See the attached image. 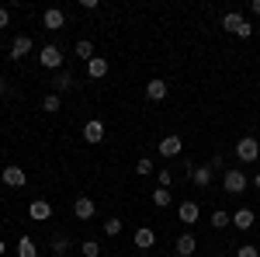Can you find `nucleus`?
I'll return each instance as SVG.
<instances>
[{
  "label": "nucleus",
  "mask_w": 260,
  "mask_h": 257,
  "mask_svg": "<svg viewBox=\"0 0 260 257\" xmlns=\"http://www.w3.org/2000/svg\"><path fill=\"white\" fill-rule=\"evenodd\" d=\"M257 157H260V142L253 136H243L240 142H236V160H240V163H253Z\"/></svg>",
  "instance_id": "1"
},
{
  "label": "nucleus",
  "mask_w": 260,
  "mask_h": 257,
  "mask_svg": "<svg viewBox=\"0 0 260 257\" xmlns=\"http://www.w3.org/2000/svg\"><path fill=\"white\" fill-rule=\"evenodd\" d=\"M222 188H225L229 195H243V191H246V174H243L240 167H229L225 178H222Z\"/></svg>",
  "instance_id": "2"
},
{
  "label": "nucleus",
  "mask_w": 260,
  "mask_h": 257,
  "mask_svg": "<svg viewBox=\"0 0 260 257\" xmlns=\"http://www.w3.org/2000/svg\"><path fill=\"white\" fill-rule=\"evenodd\" d=\"M39 63L45 70H59L62 66V49L59 45H42L39 49Z\"/></svg>",
  "instance_id": "3"
},
{
  "label": "nucleus",
  "mask_w": 260,
  "mask_h": 257,
  "mask_svg": "<svg viewBox=\"0 0 260 257\" xmlns=\"http://www.w3.org/2000/svg\"><path fill=\"white\" fill-rule=\"evenodd\" d=\"M0 181H4L7 188H24V184H28V174H24V167H4V170H0Z\"/></svg>",
  "instance_id": "4"
},
{
  "label": "nucleus",
  "mask_w": 260,
  "mask_h": 257,
  "mask_svg": "<svg viewBox=\"0 0 260 257\" xmlns=\"http://www.w3.org/2000/svg\"><path fill=\"white\" fill-rule=\"evenodd\" d=\"M94 212H98V205H94V198L80 195L77 202H73V216L80 219V222H87V219H94Z\"/></svg>",
  "instance_id": "5"
},
{
  "label": "nucleus",
  "mask_w": 260,
  "mask_h": 257,
  "mask_svg": "<svg viewBox=\"0 0 260 257\" xmlns=\"http://www.w3.org/2000/svg\"><path fill=\"white\" fill-rule=\"evenodd\" d=\"M160 153H163L167 160L180 157V153H184V139H180V136H163V139H160Z\"/></svg>",
  "instance_id": "6"
},
{
  "label": "nucleus",
  "mask_w": 260,
  "mask_h": 257,
  "mask_svg": "<svg viewBox=\"0 0 260 257\" xmlns=\"http://www.w3.org/2000/svg\"><path fill=\"white\" fill-rule=\"evenodd\" d=\"M62 24H66V14H62L59 7H49V11L42 14V28H49V32H59Z\"/></svg>",
  "instance_id": "7"
},
{
  "label": "nucleus",
  "mask_w": 260,
  "mask_h": 257,
  "mask_svg": "<svg viewBox=\"0 0 260 257\" xmlns=\"http://www.w3.org/2000/svg\"><path fill=\"white\" fill-rule=\"evenodd\" d=\"M28 216L35 219V222H45V219H52V205H49L45 198H35V202L28 205Z\"/></svg>",
  "instance_id": "8"
},
{
  "label": "nucleus",
  "mask_w": 260,
  "mask_h": 257,
  "mask_svg": "<svg viewBox=\"0 0 260 257\" xmlns=\"http://www.w3.org/2000/svg\"><path fill=\"white\" fill-rule=\"evenodd\" d=\"M83 139H87V142H94V146H98V142H104V122H101V119H90L87 125H83Z\"/></svg>",
  "instance_id": "9"
},
{
  "label": "nucleus",
  "mask_w": 260,
  "mask_h": 257,
  "mask_svg": "<svg viewBox=\"0 0 260 257\" xmlns=\"http://www.w3.org/2000/svg\"><path fill=\"white\" fill-rule=\"evenodd\" d=\"M31 52V35H14L11 42V60H24Z\"/></svg>",
  "instance_id": "10"
},
{
  "label": "nucleus",
  "mask_w": 260,
  "mask_h": 257,
  "mask_svg": "<svg viewBox=\"0 0 260 257\" xmlns=\"http://www.w3.org/2000/svg\"><path fill=\"white\" fill-rule=\"evenodd\" d=\"M198 216H201L198 202H180V205H177V219H180V222L191 226V222H198Z\"/></svg>",
  "instance_id": "11"
},
{
  "label": "nucleus",
  "mask_w": 260,
  "mask_h": 257,
  "mask_svg": "<svg viewBox=\"0 0 260 257\" xmlns=\"http://www.w3.org/2000/svg\"><path fill=\"white\" fill-rule=\"evenodd\" d=\"M136 247H139V250H153V247H156V233H153L149 226H139V230H136Z\"/></svg>",
  "instance_id": "12"
},
{
  "label": "nucleus",
  "mask_w": 260,
  "mask_h": 257,
  "mask_svg": "<svg viewBox=\"0 0 260 257\" xmlns=\"http://www.w3.org/2000/svg\"><path fill=\"white\" fill-rule=\"evenodd\" d=\"M108 70H111V66H108V60H104V56H94V60L87 63V77H90V80L108 77Z\"/></svg>",
  "instance_id": "13"
},
{
  "label": "nucleus",
  "mask_w": 260,
  "mask_h": 257,
  "mask_svg": "<svg viewBox=\"0 0 260 257\" xmlns=\"http://www.w3.org/2000/svg\"><path fill=\"white\" fill-rule=\"evenodd\" d=\"M253 222H257L253 209H240V212L233 216V226H236V230H243V233H246V230H253Z\"/></svg>",
  "instance_id": "14"
},
{
  "label": "nucleus",
  "mask_w": 260,
  "mask_h": 257,
  "mask_svg": "<svg viewBox=\"0 0 260 257\" xmlns=\"http://www.w3.org/2000/svg\"><path fill=\"white\" fill-rule=\"evenodd\" d=\"M194 247H198V240L191 237V233H184V237H177V247H174V250H177V257H191Z\"/></svg>",
  "instance_id": "15"
},
{
  "label": "nucleus",
  "mask_w": 260,
  "mask_h": 257,
  "mask_svg": "<svg viewBox=\"0 0 260 257\" xmlns=\"http://www.w3.org/2000/svg\"><path fill=\"white\" fill-rule=\"evenodd\" d=\"M146 98L149 101H163L167 98V80H149V83H146Z\"/></svg>",
  "instance_id": "16"
},
{
  "label": "nucleus",
  "mask_w": 260,
  "mask_h": 257,
  "mask_svg": "<svg viewBox=\"0 0 260 257\" xmlns=\"http://www.w3.org/2000/svg\"><path fill=\"white\" fill-rule=\"evenodd\" d=\"M243 24H246V18H243V14H236V11H229V14L222 18V28H225V32H233V35L240 32Z\"/></svg>",
  "instance_id": "17"
},
{
  "label": "nucleus",
  "mask_w": 260,
  "mask_h": 257,
  "mask_svg": "<svg viewBox=\"0 0 260 257\" xmlns=\"http://www.w3.org/2000/svg\"><path fill=\"white\" fill-rule=\"evenodd\" d=\"M191 181L198 188H208L212 184V167H191Z\"/></svg>",
  "instance_id": "18"
},
{
  "label": "nucleus",
  "mask_w": 260,
  "mask_h": 257,
  "mask_svg": "<svg viewBox=\"0 0 260 257\" xmlns=\"http://www.w3.org/2000/svg\"><path fill=\"white\" fill-rule=\"evenodd\" d=\"M18 257H39V247L31 237H21L18 240Z\"/></svg>",
  "instance_id": "19"
},
{
  "label": "nucleus",
  "mask_w": 260,
  "mask_h": 257,
  "mask_svg": "<svg viewBox=\"0 0 260 257\" xmlns=\"http://www.w3.org/2000/svg\"><path fill=\"white\" fill-rule=\"evenodd\" d=\"M59 108H62V98H59V94H56V91L42 98V111H49V115H56Z\"/></svg>",
  "instance_id": "20"
},
{
  "label": "nucleus",
  "mask_w": 260,
  "mask_h": 257,
  "mask_svg": "<svg viewBox=\"0 0 260 257\" xmlns=\"http://www.w3.org/2000/svg\"><path fill=\"white\" fill-rule=\"evenodd\" d=\"M170 202H174V195H170V188H156V191H153V205H156V209H167Z\"/></svg>",
  "instance_id": "21"
},
{
  "label": "nucleus",
  "mask_w": 260,
  "mask_h": 257,
  "mask_svg": "<svg viewBox=\"0 0 260 257\" xmlns=\"http://www.w3.org/2000/svg\"><path fill=\"white\" fill-rule=\"evenodd\" d=\"M212 226H215V230H225V226H233V216H229L225 209H215V212H212Z\"/></svg>",
  "instance_id": "22"
},
{
  "label": "nucleus",
  "mask_w": 260,
  "mask_h": 257,
  "mask_svg": "<svg viewBox=\"0 0 260 257\" xmlns=\"http://www.w3.org/2000/svg\"><path fill=\"white\" fill-rule=\"evenodd\" d=\"M77 56L90 63V60H94V42H90V39H80V42H77Z\"/></svg>",
  "instance_id": "23"
},
{
  "label": "nucleus",
  "mask_w": 260,
  "mask_h": 257,
  "mask_svg": "<svg viewBox=\"0 0 260 257\" xmlns=\"http://www.w3.org/2000/svg\"><path fill=\"white\" fill-rule=\"evenodd\" d=\"M52 87H56V94H62V91L73 87V77H70V73H56V77H52Z\"/></svg>",
  "instance_id": "24"
},
{
  "label": "nucleus",
  "mask_w": 260,
  "mask_h": 257,
  "mask_svg": "<svg viewBox=\"0 0 260 257\" xmlns=\"http://www.w3.org/2000/svg\"><path fill=\"white\" fill-rule=\"evenodd\" d=\"M66 250H70V237H52V254L66 257Z\"/></svg>",
  "instance_id": "25"
},
{
  "label": "nucleus",
  "mask_w": 260,
  "mask_h": 257,
  "mask_svg": "<svg viewBox=\"0 0 260 257\" xmlns=\"http://www.w3.org/2000/svg\"><path fill=\"white\" fill-rule=\"evenodd\" d=\"M153 170H156V167H153V160H149V157L136 160V174H139V178H149V174H153Z\"/></svg>",
  "instance_id": "26"
},
{
  "label": "nucleus",
  "mask_w": 260,
  "mask_h": 257,
  "mask_svg": "<svg viewBox=\"0 0 260 257\" xmlns=\"http://www.w3.org/2000/svg\"><path fill=\"white\" fill-rule=\"evenodd\" d=\"M80 254H83V257H101L98 240H83V243H80Z\"/></svg>",
  "instance_id": "27"
},
{
  "label": "nucleus",
  "mask_w": 260,
  "mask_h": 257,
  "mask_svg": "<svg viewBox=\"0 0 260 257\" xmlns=\"http://www.w3.org/2000/svg\"><path fill=\"white\" fill-rule=\"evenodd\" d=\"M104 233H108V237H118L121 233V219H115V216L104 219Z\"/></svg>",
  "instance_id": "28"
},
{
  "label": "nucleus",
  "mask_w": 260,
  "mask_h": 257,
  "mask_svg": "<svg viewBox=\"0 0 260 257\" xmlns=\"http://www.w3.org/2000/svg\"><path fill=\"white\" fill-rule=\"evenodd\" d=\"M236 257H260V247H253V243H243L240 250H236Z\"/></svg>",
  "instance_id": "29"
},
{
  "label": "nucleus",
  "mask_w": 260,
  "mask_h": 257,
  "mask_svg": "<svg viewBox=\"0 0 260 257\" xmlns=\"http://www.w3.org/2000/svg\"><path fill=\"white\" fill-rule=\"evenodd\" d=\"M156 178H160V188H170L174 184V174L170 170H156Z\"/></svg>",
  "instance_id": "30"
},
{
  "label": "nucleus",
  "mask_w": 260,
  "mask_h": 257,
  "mask_svg": "<svg viewBox=\"0 0 260 257\" xmlns=\"http://www.w3.org/2000/svg\"><path fill=\"white\" fill-rule=\"evenodd\" d=\"M250 35H253V24H250V21H246V24H243L240 32H236V39H250Z\"/></svg>",
  "instance_id": "31"
},
{
  "label": "nucleus",
  "mask_w": 260,
  "mask_h": 257,
  "mask_svg": "<svg viewBox=\"0 0 260 257\" xmlns=\"http://www.w3.org/2000/svg\"><path fill=\"white\" fill-rule=\"evenodd\" d=\"M7 24H11V11H7V7H0V28H7Z\"/></svg>",
  "instance_id": "32"
},
{
  "label": "nucleus",
  "mask_w": 260,
  "mask_h": 257,
  "mask_svg": "<svg viewBox=\"0 0 260 257\" xmlns=\"http://www.w3.org/2000/svg\"><path fill=\"white\" fill-rule=\"evenodd\" d=\"M250 14H257V18H260V0H253V4H250Z\"/></svg>",
  "instance_id": "33"
},
{
  "label": "nucleus",
  "mask_w": 260,
  "mask_h": 257,
  "mask_svg": "<svg viewBox=\"0 0 260 257\" xmlns=\"http://www.w3.org/2000/svg\"><path fill=\"white\" fill-rule=\"evenodd\" d=\"M4 94H7V83H4V80H0V98H4Z\"/></svg>",
  "instance_id": "34"
},
{
  "label": "nucleus",
  "mask_w": 260,
  "mask_h": 257,
  "mask_svg": "<svg viewBox=\"0 0 260 257\" xmlns=\"http://www.w3.org/2000/svg\"><path fill=\"white\" fill-rule=\"evenodd\" d=\"M4 254H7V243H4V240H0V257H4Z\"/></svg>",
  "instance_id": "35"
},
{
  "label": "nucleus",
  "mask_w": 260,
  "mask_h": 257,
  "mask_svg": "<svg viewBox=\"0 0 260 257\" xmlns=\"http://www.w3.org/2000/svg\"><path fill=\"white\" fill-rule=\"evenodd\" d=\"M253 188H257V191H260V174H257V178H253Z\"/></svg>",
  "instance_id": "36"
},
{
  "label": "nucleus",
  "mask_w": 260,
  "mask_h": 257,
  "mask_svg": "<svg viewBox=\"0 0 260 257\" xmlns=\"http://www.w3.org/2000/svg\"><path fill=\"white\" fill-rule=\"evenodd\" d=\"M118 257H121V254H118Z\"/></svg>",
  "instance_id": "37"
}]
</instances>
